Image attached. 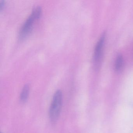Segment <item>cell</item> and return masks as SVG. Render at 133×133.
Here are the masks:
<instances>
[{
  "instance_id": "6da1fadb",
  "label": "cell",
  "mask_w": 133,
  "mask_h": 133,
  "mask_svg": "<svg viewBox=\"0 0 133 133\" xmlns=\"http://www.w3.org/2000/svg\"><path fill=\"white\" fill-rule=\"evenodd\" d=\"M62 92L58 90L54 93L50 107L49 116L52 122H56L59 116L62 104Z\"/></svg>"
},
{
  "instance_id": "7a4b0ae2",
  "label": "cell",
  "mask_w": 133,
  "mask_h": 133,
  "mask_svg": "<svg viewBox=\"0 0 133 133\" xmlns=\"http://www.w3.org/2000/svg\"><path fill=\"white\" fill-rule=\"evenodd\" d=\"M105 39V33L103 34L96 44L94 53V61L96 68L98 69L99 66L102 59L103 45Z\"/></svg>"
},
{
  "instance_id": "3957f363",
  "label": "cell",
  "mask_w": 133,
  "mask_h": 133,
  "mask_svg": "<svg viewBox=\"0 0 133 133\" xmlns=\"http://www.w3.org/2000/svg\"><path fill=\"white\" fill-rule=\"evenodd\" d=\"M36 19L31 14L22 25L20 32V36L22 39L27 37L31 31L33 24Z\"/></svg>"
},
{
  "instance_id": "277c9868",
  "label": "cell",
  "mask_w": 133,
  "mask_h": 133,
  "mask_svg": "<svg viewBox=\"0 0 133 133\" xmlns=\"http://www.w3.org/2000/svg\"><path fill=\"white\" fill-rule=\"evenodd\" d=\"M29 92V85L28 84L25 85L22 90L20 95V99L22 102H25L27 101Z\"/></svg>"
},
{
  "instance_id": "5b68a950",
  "label": "cell",
  "mask_w": 133,
  "mask_h": 133,
  "mask_svg": "<svg viewBox=\"0 0 133 133\" xmlns=\"http://www.w3.org/2000/svg\"><path fill=\"white\" fill-rule=\"evenodd\" d=\"M124 60L123 56L121 54H118L117 57L115 62V68L117 72L121 71L123 65Z\"/></svg>"
},
{
  "instance_id": "8992f818",
  "label": "cell",
  "mask_w": 133,
  "mask_h": 133,
  "mask_svg": "<svg viewBox=\"0 0 133 133\" xmlns=\"http://www.w3.org/2000/svg\"><path fill=\"white\" fill-rule=\"evenodd\" d=\"M42 13V8L40 6H37L32 10L31 14L35 17L36 20L39 18Z\"/></svg>"
},
{
  "instance_id": "52a82bcc",
  "label": "cell",
  "mask_w": 133,
  "mask_h": 133,
  "mask_svg": "<svg viewBox=\"0 0 133 133\" xmlns=\"http://www.w3.org/2000/svg\"><path fill=\"white\" fill-rule=\"evenodd\" d=\"M4 1L3 0H1L0 1V10H1L3 8L4 6Z\"/></svg>"
},
{
  "instance_id": "ba28073f",
  "label": "cell",
  "mask_w": 133,
  "mask_h": 133,
  "mask_svg": "<svg viewBox=\"0 0 133 133\" xmlns=\"http://www.w3.org/2000/svg\"></svg>"
}]
</instances>
